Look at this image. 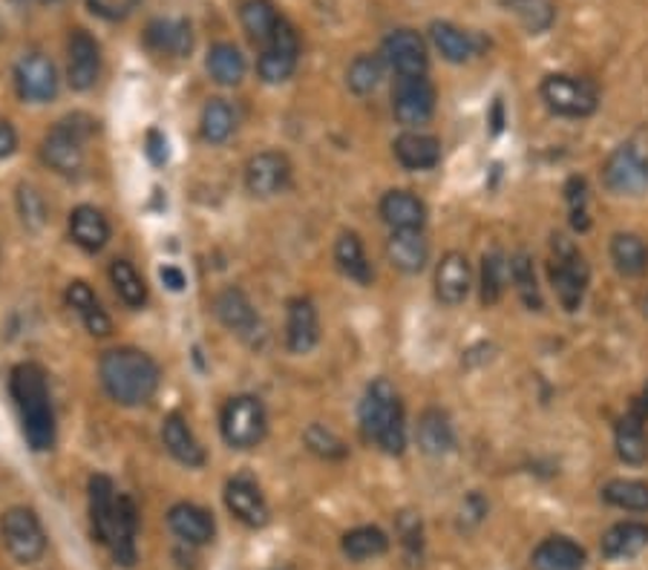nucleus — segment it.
I'll list each match as a JSON object with an SVG mask.
<instances>
[{"mask_svg":"<svg viewBox=\"0 0 648 570\" xmlns=\"http://www.w3.org/2000/svg\"><path fill=\"white\" fill-rule=\"evenodd\" d=\"M14 407L21 412L23 438L36 452H47L56 447V412H52L47 374L38 363H21L9 378Z\"/></svg>","mask_w":648,"mask_h":570,"instance_id":"f257e3e1","label":"nucleus"},{"mask_svg":"<svg viewBox=\"0 0 648 570\" xmlns=\"http://www.w3.org/2000/svg\"><path fill=\"white\" fill-rule=\"evenodd\" d=\"M99 374L104 392L121 407L148 403L159 389V380H162L159 363L141 349H130V346L110 349V352L101 354Z\"/></svg>","mask_w":648,"mask_h":570,"instance_id":"f03ea898","label":"nucleus"},{"mask_svg":"<svg viewBox=\"0 0 648 570\" xmlns=\"http://www.w3.org/2000/svg\"><path fill=\"white\" fill-rule=\"evenodd\" d=\"M360 427L387 456H401L407 447V427H403L401 398L387 378L369 383L367 398L360 403Z\"/></svg>","mask_w":648,"mask_h":570,"instance_id":"7ed1b4c3","label":"nucleus"},{"mask_svg":"<svg viewBox=\"0 0 648 570\" xmlns=\"http://www.w3.org/2000/svg\"><path fill=\"white\" fill-rule=\"evenodd\" d=\"M92 124L96 121L84 113H72L58 121L50 133L43 136V162L58 173H64V177L81 173V168H84V141L92 136Z\"/></svg>","mask_w":648,"mask_h":570,"instance_id":"20e7f679","label":"nucleus"},{"mask_svg":"<svg viewBox=\"0 0 648 570\" xmlns=\"http://www.w3.org/2000/svg\"><path fill=\"white\" fill-rule=\"evenodd\" d=\"M554 260H550V282H554V291H557L559 303L568 311H577L582 306L585 289H588V262L579 253V248L574 246L568 237H554Z\"/></svg>","mask_w":648,"mask_h":570,"instance_id":"39448f33","label":"nucleus"},{"mask_svg":"<svg viewBox=\"0 0 648 570\" xmlns=\"http://www.w3.org/2000/svg\"><path fill=\"white\" fill-rule=\"evenodd\" d=\"M268 418L255 394H237L222 409V438L233 450H251L266 438Z\"/></svg>","mask_w":648,"mask_h":570,"instance_id":"423d86ee","label":"nucleus"},{"mask_svg":"<svg viewBox=\"0 0 648 570\" xmlns=\"http://www.w3.org/2000/svg\"><path fill=\"white\" fill-rule=\"evenodd\" d=\"M0 536H3V544L14 562L21 564H36L47 550V533L41 528V519L29 507L7 510L0 519Z\"/></svg>","mask_w":648,"mask_h":570,"instance_id":"0eeeda50","label":"nucleus"},{"mask_svg":"<svg viewBox=\"0 0 648 570\" xmlns=\"http://www.w3.org/2000/svg\"><path fill=\"white\" fill-rule=\"evenodd\" d=\"M297 61H300V38H297L295 27L286 18H280L271 38L262 43L257 72L266 84H282L295 76Z\"/></svg>","mask_w":648,"mask_h":570,"instance_id":"6e6552de","label":"nucleus"},{"mask_svg":"<svg viewBox=\"0 0 648 570\" xmlns=\"http://www.w3.org/2000/svg\"><path fill=\"white\" fill-rule=\"evenodd\" d=\"M542 101L550 113L565 119H585L597 110V90L574 76H548L542 81Z\"/></svg>","mask_w":648,"mask_h":570,"instance_id":"1a4fd4ad","label":"nucleus"},{"mask_svg":"<svg viewBox=\"0 0 648 570\" xmlns=\"http://www.w3.org/2000/svg\"><path fill=\"white\" fill-rule=\"evenodd\" d=\"M392 113L407 127L427 124L436 113V87L423 76L398 78L392 92Z\"/></svg>","mask_w":648,"mask_h":570,"instance_id":"9d476101","label":"nucleus"},{"mask_svg":"<svg viewBox=\"0 0 648 570\" xmlns=\"http://www.w3.org/2000/svg\"><path fill=\"white\" fill-rule=\"evenodd\" d=\"M14 87H18V96L29 104L52 101L58 96L56 63L41 52H29L14 63Z\"/></svg>","mask_w":648,"mask_h":570,"instance_id":"9b49d317","label":"nucleus"},{"mask_svg":"<svg viewBox=\"0 0 648 570\" xmlns=\"http://www.w3.org/2000/svg\"><path fill=\"white\" fill-rule=\"evenodd\" d=\"M602 177H606V184L614 193H622V197L642 193V190L648 188L646 153H640L635 144H622V148H617L608 156Z\"/></svg>","mask_w":648,"mask_h":570,"instance_id":"f8f14e48","label":"nucleus"},{"mask_svg":"<svg viewBox=\"0 0 648 570\" xmlns=\"http://www.w3.org/2000/svg\"><path fill=\"white\" fill-rule=\"evenodd\" d=\"M101 72V50L99 41L84 32V29H76L67 43V81H70L72 90L87 92L96 87Z\"/></svg>","mask_w":648,"mask_h":570,"instance_id":"ddd939ff","label":"nucleus"},{"mask_svg":"<svg viewBox=\"0 0 648 570\" xmlns=\"http://www.w3.org/2000/svg\"><path fill=\"white\" fill-rule=\"evenodd\" d=\"M291 179V164L289 159L277 150H266V153H257L248 159L246 164V188L251 197L268 199L286 190Z\"/></svg>","mask_w":648,"mask_h":570,"instance_id":"4468645a","label":"nucleus"},{"mask_svg":"<svg viewBox=\"0 0 648 570\" xmlns=\"http://www.w3.org/2000/svg\"><path fill=\"white\" fill-rule=\"evenodd\" d=\"M383 58H387L389 67L401 78L423 76L427 63H430L427 43L412 29H395L392 36H387V41H383Z\"/></svg>","mask_w":648,"mask_h":570,"instance_id":"2eb2a0df","label":"nucleus"},{"mask_svg":"<svg viewBox=\"0 0 648 570\" xmlns=\"http://www.w3.org/2000/svg\"><path fill=\"white\" fill-rule=\"evenodd\" d=\"M226 507L231 510L233 519L242 521L246 528H266L268 519H271L266 496L257 487V481H251L248 476H237V479L228 481Z\"/></svg>","mask_w":648,"mask_h":570,"instance_id":"dca6fc26","label":"nucleus"},{"mask_svg":"<svg viewBox=\"0 0 648 570\" xmlns=\"http://www.w3.org/2000/svg\"><path fill=\"white\" fill-rule=\"evenodd\" d=\"M136 533H139V510H136V501L130 496L119 493L116 499V516L113 528H110V539H107L104 548H110L116 564L121 568H133L139 553H136Z\"/></svg>","mask_w":648,"mask_h":570,"instance_id":"f3484780","label":"nucleus"},{"mask_svg":"<svg viewBox=\"0 0 648 570\" xmlns=\"http://www.w3.org/2000/svg\"><path fill=\"white\" fill-rule=\"evenodd\" d=\"M472 274L470 262L461 251H450L441 257L436 268V297L445 306H458L465 303L467 294H470Z\"/></svg>","mask_w":648,"mask_h":570,"instance_id":"a211bd4d","label":"nucleus"},{"mask_svg":"<svg viewBox=\"0 0 648 570\" xmlns=\"http://www.w3.org/2000/svg\"><path fill=\"white\" fill-rule=\"evenodd\" d=\"M320 340L318 309L306 297H297L289 303V320H286V346L295 354H309Z\"/></svg>","mask_w":648,"mask_h":570,"instance_id":"6ab92c4d","label":"nucleus"},{"mask_svg":"<svg viewBox=\"0 0 648 570\" xmlns=\"http://www.w3.org/2000/svg\"><path fill=\"white\" fill-rule=\"evenodd\" d=\"M168 528L179 536L185 544H208L217 536V524L208 510L191 501H179L168 510Z\"/></svg>","mask_w":648,"mask_h":570,"instance_id":"aec40b11","label":"nucleus"},{"mask_svg":"<svg viewBox=\"0 0 648 570\" xmlns=\"http://www.w3.org/2000/svg\"><path fill=\"white\" fill-rule=\"evenodd\" d=\"M381 217L392 231H421L427 222V204L409 190H389L381 199Z\"/></svg>","mask_w":648,"mask_h":570,"instance_id":"412c9836","label":"nucleus"},{"mask_svg":"<svg viewBox=\"0 0 648 570\" xmlns=\"http://www.w3.org/2000/svg\"><path fill=\"white\" fill-rule=\"evenodd\" d=\"M70 237L78 248L96 253L110 240V222L104 213L92 204H78L70 213Z\"/></svg>","mask_w":648,"mask_h":570,"instance_id":"4be33fe9","label":"nucleus"},{"mask_svg":"<svg viewBox=\"0 0 648 570\" xmlns=\"http://www.w3.org/2000/svg\"><path fill=\"white\" fill-rule=\"evenodd\" d=\"M162 443H165V450L177 458L179 464H185V467L205 464L202 443L197 441V436H193L188 421H185L179 412H173V416H168L162 421Z\"/></svg>","mask_w":648,"mask_h":570,"instance_id":"5701e85b","label":"nucleus"},{"mask_svg":"<svg viewBox=\"0 0 648 570\" xmlns=\"http://www.w3.org/2000/svg\"><path fill=\"white\" fill-rule=\"evenodd\" d=\"M213 311H217L219 323L226 326V329L237 331V334H242V338H248V334H255L260 329V317H257L255 306H251V300L240 289L222 291L213 300Z\"/></svg>","mask_w":648,"mask_h":570,"instance_id":"b1692460","label":"nucleus"},{"mask_svg":"<svg viewBox=\"0 0 648 570\" xmlns=\"http://www.w3.org/2000/svg\"><path fill=\"white\" fill-rule=\"evenodd\" d=\"M392 153L407 170H430L441 162V144H438L436 136L416 133V130L398 136Z\"/></svg>","mask_w":648,"mask_h":570,"instance_id":"393cba45","label":"nucleus"},{"mask_svg":"<svg viewBox=\"0 0 648 570\" xmlns=\"http://www.w3.org/2000/svg\"><path fill=\"white\" fill-rule=\"evenodd\" d=\"M67 306L84 320L87 331H90L92 338H107L113 331V323H110L107 311L101 309L99 297H96V291L84 280H72L67 286Z\"/></svg>","mask_w":648,"mask_h":570,"instance_id":"a878e982","label":"nucleus"},{"mask_svg":"<svg viewBox=\"0 0 648 570\" xmlns=\"http://www.w3.org/2000/svg\"><path fill=\"white\" fill-rule=\"evenodd\" d=\"M387 257L403 274H418L430 260V246L421 231H392L387 240Z\"/></svg>","mask_w":648,"mask_h":570,"instance_id":"bb28decb","label":"nucleus"},{"mask_svg":"<svg viewBox=\"0 0 648 570\" xmlns=\"http://www.w3.org/2000/svg\"><path fill=\"white\" fill-rule=\"evenodd\" d=\"M148 43L162 56L185 58L193 50L191 23L182 18H159L148 27Z\"/></svg>","mask_w":648,"mask_h":570,"instance_id":"cd10ccee","label":"nucleus"},{"mask_svg":"<svg viewBox=\"0 0 648 570\" xmlns=\"http://www.w3.org/2000/svg\"><path fill=\"white\" fill-rule=\"evenodd\" d=\"M418 447H421L427 456H445L456 447V432H452V423L447 418L445 409H423L421 418H418Z\"/></svg>","mask_w":648,"mask_h":570,"instance_id":"c85d7f7f","label":"nucleus"},{"mask_svg":"<svg viewBox=\"0 0 648 570\" xmlns=\"http://www.w3.org/2000/svg\"><path fill=\"white\" fill-rule=\"evenodd\" d=\"M536 570H582L585 550L568 536H550L534 550Z\"/></svg>","mask_w":648,"mask_h":570,"instance_id":"c756f323","label":"nucleus"},{"mask_svg":"<svg viewBox=\"0 0 648 570\" xmlns=\"http://www.w3.org/2000/svg\"><path fill=\"white\" fill-rule=\"evenodd\" d=\"M116 493L113 481L107 476H92L90 479V524L92 533L99 539L101 544H107L110 539V528H113V516H116Z\"/></svg>","mask_w":648,"mask_h":570,"instance_id":"7c9ffc66","label":"nucleus"},{"mask_svg":"<svg viewBox=\"0 0 648 570\" xmlns=\"http://www.w3.org/2000/svg\"><path fill=\"white\" fill-rule=\"evenodd\" d=\"M648 548V524L642 521H620L602 536V557L631 559Z\"/></svg>","mask_w":648,"mask_h":570,"instance_id":"2f4dec72","label":"nucleus"},{"mask_svg":"<svg viewBox=\"0 0 648 570\" xmlns=\"http://www.w3.org/2000/svg\"><path fill=\"white\" fill-rule=\"evenodd\" d=\"M430 38H432V43H436V50L452 63L470 61V58L479 52V43H476V38H472L470 32L452 27V23H447V21L432 23Z\"/></svg>","mask_w":648,"mask_h":570,"instance_id":"473e14b6","label":"nucleus"},{"mask_svg":"<svg viewBox=\"0 0 648 570\" xmlns=\"http://www.w3.org/2000/svg\"><path fill=\"white\" fill-rule=\"evenodd\" d=\"M642 418L628 412L620 423H617V432H614V443H617V456L626 461V464H646L648 461V436L642 430Z\"/></svg>","mask_w":648,"mask_h":570,"instance_id":"72a5a7b5","label":"nucleus"},{"mask_svg":"<svg viewBox=\"0 0 648 570\" xmlns=\"http://www.w3.org/2000/svg\"><path fill=\"white\" fill-rule=\"evenodd\" d=\"M211 78L222 87H237L246 78V58L233 43H213L205 61Z\"/></svg>","mask_w":648,"mask_h":570,"instance_id":"f704fd0d","label":"nucleus"},{"mask_svg":"<svg viewBox=\"0 0 648 570\" xmlns=\"http://www.w3.org/2000/svg\"><path fill=\"white\" fill-rule=\"evenodd\" d=\"M335 262L349 280L369 286L372 282V266H369L367 253H363V242L358 233H340L338 246H335Z\"/></svg>","mask_w":648,"mask_h":570,"instance_id":"c9c22d12","label":"nucleus"},{"mask_svg":"<svg viewBox=\"0 0 648 570\" xmlns=\"http://www.w3.org/2000/svg\"><path fill=\"white\" fill-rule=\"evenodd\" d=\"M340 548H343V553L352 559V562H367V559L383 557V553H387L389 539L381 528L367 524V528L349 530V533L343 536Z\"/></svg>","mask_w":648,"mask_h":570,"instance_id":"e433bc0d","label":"nucleus"},{"mask_svg":"<svg viewBox=\"0 0 648 570\" xmlns=\"http://www.w3.org/2000/svg\"><path fill=\"white\" fill-rule=\"evenodd\" d=\"M110 282H113L116 294L130 306V309H141L148 303V282L136 271L133 262L113 260L110 262Z\"/></svg>","mask_w":648,"mask_h":570,"instance_id":"4c0bfd02","label":"nucleus"},{"mask_svg":"<svg viewBox=\"0 0 648 570\" xmlns=\"http://www.w3.org/2000/svg\"><path fill=\"white\" fill-rule=\"evenodd\" d=\"M611 260L626 277L642 274L648 268V248L637 233H617L611 240Z\"/></svg>","mask_w":648,"mask_h":570,"instance_id":"58836bf2","label":"nucleus"},{"mask_svg":"<svg viewBox=\"0 0 648 570\" xmlns=\"http://www.w3.org/2000/svg\"><path fill=\"white\" fill-rule=\"evenodd\" d=\"M240 18L248 38L257 43H266L268 38H271V32L277 29V23H280V14H277L271 0H246L240 9Z\"/></svg>","mask_w":648,"mask_h":570,"instance_id":"ea45409f","label":"nucleus"},{"mask_svg":"<svg viewBox=\"0 0 648 570\" xmlns=\"http://www.w3.org/2000/svg\"><path fill=\"white\" fill-rule=\"evenodd\" d=\"M602 501L631 513H646L648 510V484L635 479H614L602 487Z\"/></svg>","mask_w":648,"mask_h":570,"instance_id":"a19ab883","label":"nucleus"},{"mask_svg":"<svg viewBox=\"0 0 648 570\" xmlns=\"http://www.w3.org/2000/svg\"><path fill=\"white\" fill-rule=\"evenodd\" d=\"M237 130V113L226 99H211L202 110V139L211 144H222Z\"/></svg>","mask_w":648,"mask_h":570,"instance_id":"79ce46f5","label":"nucleus"},{"mask_svg":"<svg viewBox=\"0 0 648 570\" xmlns=\"http://www.w3.org/2000/svg\"><path fill=\"white\" fill-rule=\"evenodd\" d=\"M505 282H508V260H505V253H485V260H481V303H499L501 294H505Z\"/></svg>","mask_w":648,"mask_h":570,"instance_id":"37998d69","label":"nucleus"},{"mask_svg":"<svg viewBox=\"0 0 648 570\" xmlns=\"http://www.w3.org/2000/svg\"><path fill=\"white\" fill-rule=\"evenodd\" d=\"M510 277H514V286L519 291L521 303L528 306L530 311L542 309V294H539V286H536V271L530 253H516L514 260H510Z\"/></svg>","mask_w":648,"mask_h":570,"instance_id":"c03bdc74","label":"nucleus"},{"mask_svg":"<svg viewBox=\"0 0 648 570\" xmlns=\"http://www.w3.org/2000/svg\"><path fill=\"white\" fill-rule=\"evenodd\" d=\"M383 78V61L378 56H358L346 72V84L355 96H369L378 90Z\"/></svg>","mask_w":648,"mask_h":570,"instance_id":"a18cd8bd","label":"nucleus"},{"mask_svg":"<svg viewBox=\"0 0 648 570\" xmlns=\"http://www.w3.org/2000/svg\"><path fill=\"white\" fill-rule=\"evenodd\" d=\"M18 213L27 231H41L47 226V202L32 184H21L18 188Z\"/></svg>","mask_w":648,"mask_h":570,"instance_id":"49530a36","label":"nucleus"},{"mask_svg":"<svg viewBox=\"0 0 648 570\" xmlns=\"http://www.w3.org/2000/svg\"><path fill=\"white\" fill-rule=\"evenodd\" d=\"M508 7L514 9L521 18V23L530 29V32H545V29L554 23V7L550 0H508Z\"/></svg>","mask_w":648,"mask_h":570,"instance_id":"de8ad7c7","label":"nucleus"},{"mask_svg":"<svg viewBox=\"0 0 648 570\" xmlns=\"http://www.w3.org/2000/svg\"><path fill=\"white\" fill-rule=\"evenodd\" d=\"M303 438H306V447H309L315 456L326 458V461H340V458H346V452H349V447H346L335 432L320 427V423H311Z\"/></svg>","mask_w":648,"mask_h":570,"instance_id":"09e8293b","label":"nucleus"},{"mask_svg":"<svg viewBox=\"0 0 648 570\" xmlns=\"http://www.w3.org/2000/svg\"><path fill=\"white\" fill-rule=\"evenodd\" d=\"M92 14H99L104 21H124L133 9L139 7V0H87Z\"/></svg>","mask_w":648,"mask_h":570,"instance_id":"8fccbe9b","label":"nucleus"},{"mask_svg":"<svg viewBox=\"0 0 648 570\" xmlns=\"http://www.w3.org/2000/svg\"><path fill=\"white\" fill-rule=\"evenodd\" d=\"M398 530H401L403 536V544H407L409 550H421V519L412 513H401V519H398Z\"/></svg>","mask_w":648,"mask_h":570,"instance_id":"3c124183","label":"nucleus"},{"mask_svg":"<svg viewBox=\"0 0 648 570\" xmlns=\"http://www.w3.org/2000/svg\"><path fill=\"white\" fill-rule=\"evenodd\" d=\"M487 516V504H485V499L481 496H467L465 499V504H461V524L465 528H472V524H479L481 519Z\"/></svg>","mask_w":648,"mask_h":570,"instance_id":"603ef678","label":"nucleus"},{"mask_svg":"<svg viewBox=\"0 0 648 570\" xmlns=\"http://www.w3.org/2000/svg\"><path fill=\"white\" fill-rule=\"evenodd\" d=\"M148 159L153 164H165L168 162V139H165L159 130H150L148 133Z\"/></svg>","mask_w":648,"mask_h":570,"instance_id":"864d4df0","label":"nucleus"},{"mask_svg":"<svg viewBox=\"0 0 648 570\" xmlns=\"http://www.w3.org/2000/svg\"><path fill=\"white\" fill-rule=\"evenodd\" d=\"M18 148V133L9 121H0V159H9Z\"/></svg>","mask_w":648,"mask_h":570,"instance_id":"5fc2aeb1","label":"nucleus"},{"mask_svg":"<svg viewBox=\"0 0 648 570\" xmlns=\"http://www.w3.org/2000/svg\"><path fill=\"white\" fill-rule=\"evenodd\" d=\"M159 280H162L170 291H182L185 286H188V280H185V274L177 266H165L162 271H159Z\"/></svg>","mask_w":648,"mask_h":570,"instance_id":"6e6d98bb","label":"nucleus"},{"mask_svg":"<svg viewBox=\"0 0 648 570\" xmlns=\"http://www.w3.org/2000/svg\"><path fill=\"white\" fill-rule=\"evenodd\" d=\"M568 202H571V213L574 211H585V179H571L568 182Z\"/></svg>","mask_w":648,"mask_h":570,"instance_id":"4d7b16f0","label":"nucleus"},{"mask_svg":"<svg viewBox=\"0 0 648 570\" xmlns=\"http://www.w3.org/2000/svg\"><path fill=\"white\" fill-rule=\"evenodd\" d=\"M631 412H635V416H640L642 421H646V418H648V387H646V392H642L640 401L635 403V409H631Z\"/></svg>","mask_w":648,"mask_h":570,"instance_id":"13d9d810","label":"nucleus"},{"mask_svg":"<svg viewBox=\"0 0 648 570\" xmlns=\"http://www.w3.org/2000/svg\"><path fill=\"white\" fill-rule=\"evenodd\" d=\"M501 124H505V116H501V101L494 104V133H499Z\"/></svg>","mask_w":648,"mask_h":570,"instance_id":"bf43d9fd","label":"nucleus"},{"mask_svg":"<svg viewBox=\"0 0 648 570\" xmlns=\"http://www.w3.org/2000/svg\"><path fill=\"white\" fill-rule=\"evenodd\" d=\"M43 3H56V0H43Z\"/></svg>","mask_w":648,"mask_h":570,"instance_id":"052dcab7","label":"nucleus"},{"mask_svg":"<svg viewBox=\"0 0 648 570\" xmlns=\"http://www.w3.org/2000/svg\"><path fill=\"white\" fill-rule=\"evenodd\" d=\"M646 314H648V300H646Z\"/></svg>","mask_w":648,"mask_h":570,"instance_id":"680f3d73","label":"nucleus"}]
</instances>
